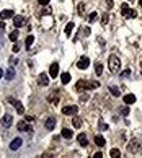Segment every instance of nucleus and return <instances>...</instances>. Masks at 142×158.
I'll use <instances>...</instances> for the list:
<instances>
[{"mask_svg": "<svg viewBox=\"0 0 142 158\" xmlns=\"http://www.w3.org/2000/svg\"><path fill=\"white\" fill-rule=\"evenodd\" d=\"M100 83L98 82H87V80H78L75 85V88L78 91H83V90H93V88H98Z\"/></svg>", "mask_w": 142, "mask_h": 158, "instance_id": "1", "label": "nucleus"}, {"mask_svg": "<svg viewBox=\"0 0 142 158\" xmlns=\"http://www.w3.org/2000/svg\"><path fill=\"white\" fill-rule=\"evenodd\" d=\"M108 69H110L111 73H118L119 69H121V61H119V57L110 56V59H108Z\"/></svg>", "mask_w": 142, "mask_h": 158, "instance_id": "2", "label": "nucleus"}, {"mask_svg": "<svg viewBox=\"0 0 142 158\" xmlns=\"http://www.w3.org/2000/svg\"><path fill=\"white\" fill-rule=\"evenodd\" d=\"M127 152L129 153H139L141 152V143L137 139H132L131 142L127 143Z\"/></svg>", "mask_w": 142, "mask_h": 158, "instance_id": "3", "label": "nucleus"}, {"mask_svg": "<svg viewBox=\"0 0 142 158\" xmlns=\"http://www.w3.org/2000/svg\"><path fill=\"white\" fill-rule=\"evenodd\" d=\"M121 11H122V16H124V18H136V15H137L136 10H131L127 3H122L121 5Z\"/></svg>", "mask_w": 142, "mask_h": 158, "instance_id": "4", "label": "nucleus"}, {"mask_svg": "<svg viewBox=\"0 0 142 158\" xmlns=\"http://www.w3.org/2000/svg\"><path fill=\"white\" fill-rule=\"evenodd\" d=\"M77 111H78V106H77V104H70V106H64L62 108V114H66V116L77 114Z\"/></svg>", "mask_w": 142, "mask_h": 158, "instance_id": "5", "label": "nucleus"}, {"mask_svg": "<svg viewBox=\"0 0 142 158\" xmlns=\"http://www.w3.org/2000/svg\"><path fill=\"white\" fill-rule=\"evenodd\" d=\"M8 101L15 106V109H16V112L18 114H23L25 112V108H23V104H21V101H18V100H13V98H8Z\"/></svg>", "mask_w": 142, "mask_h": 158, "instance_id": "6", "label": "nucleus"}, {"mask_svg": "<svg viewBox=\"0 0 142 158\" xmlns=\"http://www.w3.org/2000/svg\"><path fill=\"white\" fill-rule=\"evenodd\" d=\"M16 127H18V130H21V132H28V134H31V132H33V129H31V126H30V124L23 122V121L16 124Z\"/></svg>", "mask_w": 142, "mask_h": 158, "instance_id": "7", "label": "nucleus"}, {"mask_svg": "<svg viewBox=\"0 0 142 158\" xmlns=\"http://www.w3.org/2000/svg\"><path fill=\"white\" fill-rule=\"evenodd\" d=\"M88 65H90V59H88V57H82L80 61L77 62V67H78L80 70H85Z\"/></svg>", "mask_w": 142, "mask_h": 158, "instance_id": "8", "label": "nucleus"}, {"mask_svg": "<svg viewBox=\"0 0 142 158\" xmlns=\"http://www.w3.org/2000/svg\"><path fill=\"white\" fill-rule=\"evenodd\" d=\"M57 75H59V64H57V62H54V64L49 67V77L56 78Z\"/></svg>", "mask_w": 142, "mask_h": 158, "instance_id": "9", "label": "nucleus"}, {"mask_svg": "<svg viewBox=\"0 0 142 158\" xmlns=\"http://www.w3.org/2000/svg\"><path fill=\"white\" fill-rule=\"evenodd\" d=\"M21 143H23V140H21L20 137L13 139V140H11V143H10V150H13V152H15V150H18V148L21 147Z\"/></svg>", "mask_w": 142, "mask_h": 158, "instance_id": "10", "label": "nucleus"}, {"mask_svg": "<svg viewBox=\"0 0 142 158\" xmlns=\"http://www.w3.org/2000/svg\"><path fill=\"white\" fill-rule=\"evenodd\" d=\"M38 83H39L41 87H47L49 85V78H47V73H41L38 77Z\"/></svg>", "mask_w": 142, "mask_h": 158, "instance_id": "11", "label": "nucleus"}, {"mask_svg": "<svg viewBox=\"0 0 142 158\" xmlns=\"http://www.w3.org/2000/svg\"><path fill=\"white\" fill-rule=\"evenodd\" d=\"M23 23H25V18H23V16H13V26H15V28H21V26H23Z\"/></svg>", "mask_w": 142, "mask_h": 158, "instance_id": "12", "label": "nucleus"}, {"mask_svg": "<svg viewBox=\"0 0 142 158\" xmlns=\"http://www.w3.org/2000/svg\"><path fill=\"white\" fill-rule=\"evenodd\" d=\"M11 122H13V117H11L10 114H5V116L2 117V124H3L5 127H10Z\"/></svg>", "mask_w": 142, "mask_h": 158, "instance_id": "13", "label": "nucleus"}, {"mask_svg": "<svg viewBox=\"0 0 142 158\" xmlns=\"http://www.w3.org/2000/svg\"><path fill=\"white\" fill-rule=\"evenodd\" d=\"M77 140H78V143H80L82 147H87V145H88V139H87V135H85V134H78Z\"/></svg>", "mask_w": 142, "mask_h": 158, "instance_id": "14", "label": "nucleus"}, {"mask_svg": "<svg viewBox=\"0 0 142 158\" xmlns=\"http://www.w3.org/2000/svg\"><path fill=\"white\" fill-rule=\"evenodd\" d=\"M7 18H13V11L11 10H2V13H0V20H7Z\"/></svg>", "mask_w": 142, "mask_h": 158, "instance_id": "15", "label": "nucleus"}, {"mask_svg": "<svg viewBox=\"0 0 142 158\" xmlns=\"http://www.w3.org/2000/svg\"><path fill=\"white\" fill-rule=\"evenodd\" d=\"M54 126H56V119H54V117H47V121H46V129L52 130Z\"/></svg>", "mask_w": 142, "mask_h": 158, "instance_id": "16", "label": "nucleus"}, {"mask_svg": "<svg viewBox=\"0 0 142 158\" xmlns=\"http://www.w3.org/2000/svg\"><path fill=\"white\" fill-rule=\"evenodd\" d=\"M61 82L64 83V85H67V83L70 82V73H69V72H64V73H61Z\"/></svg>", "mask_w": 142, "mask_h": 158, "instance_id": "17", "label": "nucleus"}, {"mask_svg": "<svg viewBox=\"0 0 142 158\" xmlns=\"http://www.w3.org/2000/svg\"><path fill=\"white\" fill-rule=\"evenodd\" d=\"M95 143H97L98 147H105V145H106V140L103 139V135H97V137H95Z\"/></svg>", "mask_w": 142, "mask_h": 158, "instance_id": "18", "label": "nucleus"}, {"mask_svg": "<svg viewBox=\"0 0 142 158\" xmlns=\"http://www.w3.org/2000/svg\"><path fill=\"white\" fill-rule=\"evenodd\" d=\"M122 100H124L126 104H134V103H136V96H134V95H126Z\"/></svg>", "mask_w": 142, "mask_h": 158, "instance_id": "19", "label": "nucleus"}, {"mask_svg": "<svg viewBox=\"0 0 142 158\" xmlns=\"http://www.w3.org/2000/svg\"><path fill=\"white\" fill-rule=\"evenodd\" d=\"M61 135H62L64 139H72V135H74V134H72V130H70V129L64 127V129H62V132H61Z\"/></svg>", "mask_w": 142, "mask_h": 158, "instance_id": "20", "label": "nucleus"}, {"mask_svg": "<svg viewBox=\"0 0 142 158\" xmlns=\"http://www.w3.org/2000/svg\"><path fill=\"white\" fill-rule=\"evenodd\" d=\"M7 80H13V78H15V69H13V67H10V69H8V70H7Z\"/></svg>", "mask_w": 142, "mask_h": 158, "instance_id": "21", "label": "nucleus"}, {"mask_svg": "<svg viewBox=\"0 0 142 158\" xmlns=\"http://www.w3.org/2000/svg\"><path fill=\"white\" fill-rule=\"evenodd\" d=\"M110 155H111V158H121V152H119V148H111Z\"/></svg>", "mask_w": 142, "mask_h": 158, "instance_id": "22", "label": "nucleus"}, {"mask_svg": "<svg viewBox=\"0 0 142 158\" xmlns=\"http://www.w3.org/2000/svg\"><path fill=\"white\" fill-rule=\"evenodd\" d=\"M74 26H75V25H74L72 21H70V23H67V26H66V34H67V36H70V34H72V30H74Z\"/></svg>", "mask_w": 142, "mask_h": 158, "instance_id": "23", "label": "nucleus"}, {"mask_svg": "<svg viewBox=\"0 0 142 158\" xmlns=\"http://www.w3.org/2000/svg\"><path fill=\"white\" fill-rule=\"evenodd\" d=\"M33 42H34V36H28V38H26V41H25V44H26V47H31L33 46Z\"/></svg>", "mask_w": 142, "mask_h": 158, "instance_id": "24", "label": "nucleus"}, {"mask_svg": "<svg viewBox=\"0 0 142 158\" xmlns=\"http://www.w3.org/2000/svg\"><path fill=\"white\" fill-rule=\"evenodd\" d=\"M8 38H10V41L16 42V39H18V31H16V30H13V31L10 33V36H8Z\"/></svg>", "mask_w": 142, "mask_h": 158, "instance_id": "25", "label": "nucleus"}, {"mask_svg": "<svg viewBox=\"0 0 142 158\" xmlns=\"http://www.w3.org/2000/svg\"><path fill=\"white\" fill-rule=\"evenodd\" d=\"M95 72H97V75H101L103 73V65L98 62V64H95Z\"/></svg>", "mask_w": 142, "mask_h": 158, "instance_id": "26", "label": "nucleus"}, {"mask_svg": "<svg viewBox=\"0 0 142 158\" xmlns=\"http://www.w3.org/2000/svg\"><path fill=\"white\" fill-rule=\"evenodd\" d=\"M110 91H111V95H113V96H119V93H121L118 87H111V88H110Z\"/></svg>", "mask_w": 142, "mask_h": 158, "instance_id": "27", "label": "nucleus"}, {"mask_svg": "<svg viewBox=\"0 0 142 158\" xmlns=\"http://www.w3.org/2000/svg\"><path fill=\"white\" fill-rule=\"evenodd\" d=\"M47 101L49 103H57L59 101V96H57V95H49V96H47Z\"/></svg>", "mask_w": 142, "mask_h": 158, "instance_id": "28", "label": "nucleus"}, {"mask_svg": "<svg viewBox=\"0 0 142 158\" xmlns=\"http://www.w3.org/2000/svg\"><path fill=\"white\" fill-rule=\"evenodd\" d=\"M97 18H98V13H97V11H93V13H90V15H88V21H90V23H93Z\"/></svg>", "mask_w": 142, "mask_h": 158, "instance_id": "29", "label": "nucleus"}, {"mask_svg": "<svg viewBox=\"0 0 142 158\" xmlns=\"http://www.w3.org/2000/svg\"><path fill=\"white\" fill-rule=\"evenodd\" d=\"M74 126H75L77 129L82 126V119H80V117H74Z\"/></svg>", "mask_w": 142, "mask_h": 158, "instance_id": "30", "label": "nucleus"}, {"mask_svg": "<svg viewBox=\"0 0 142 158\" xmlns=\"http://www.w3.org/2000/svg\"><path fill=\"white\" fill-rule=\"evenodd\" d=\"M98 126H100V130H106V129H108V126L105 124L103 119H100V124H98Z\"/></svg>", "mask_w": 142, "mask_h": 158, "instance_id": "31", "label": "nucleus"}, {"mask_svg": "<svg viewBox=\"0 0 142 158\" xmlns=\"http://www.w3.org/2000/svg\"><path fill=\"white\" fill-rule=\"evenodd\" d=\"M8 62H10V65L13 67V65H16V64H18V59H16V57H13V56H11L10 59H8Z\"/></svg>", "mask_w": 142, "mask_h": 158, "instance_id": "32", "label": "nucleus"}, {"mask_svg": "<svg viewBox=\"0 0 142 158\" xmlns=\"http://www.w3.org/2000/svg\"><path fill=\"white\" fill-rule=\"evenodd\" d=\"M108 20H110V16H108V13H105V15L101 16V25L105 26V25L108 23Z\"/></svg>", "mask_w": 142, "mask_h": 158, "instance_id": "33", "label": "nucleus"}, {"mask_svg": "<svg viewBox=\"0 0 142 158\" xmlns=\"http://www.w3.org/2000/svg\"><path fill=\"white\" fill-rule=\"evenodd\" d=\"M129 75H131V70H129V69H127V70H124V72H121L122 78H126V77H129Z\"/></svg>", "mask_w": 142, "mask_h": 158, "instance_id": "34", "label": "nucleus"}, {"mask_svg": "<svg viewBox=\"0 0 142 158\" xmlns=\"http://www.w3.org/2000/svg\"><path fill=\"white\" fill-rule=\"evenodd\" d=\"M121 114H122V116H127V114H129V108L124 106V108L121 109Z\"/></svg>", "mask_w": 142, "mask_h": 158, "instance_id": "35", "label": "nucleus"}, {"mask_svg": "<svg viewBox=\"0 0 142 158\" xmlns=\"http://www.w3.org/2000/svg\"><path fill=\"white\" fill-rule=\"evenodd\" d=\"M18 51H20V44L15 42V44H13V52H18Z\"/></svg>", "mask_w": 142, "mask_h": 158, "instance_id": "36", "label": "nucleus"}, {"mask_svg": "<svg viewBox=\"0 0 142 158\" xmlns=\"http://www.w3.org/2000/svg\"><path fill=\"white\" fill-rule=\"evenodd\" d=\"M106 5L108 8H113V0H106Z\"/></svg>", "mask_w": 142, "mask_h": 158, "instance_id": "37", "label": "nucleus"}, {"mask_svg": "<svg viewBox=\"0 0 142 158\" xmlns=\"http://www.w3.org/2000/svg\"><path fill=\"white\" fill-rule=\"evenodd\" d=\"M38 2H39L41 5H47L49 3V0H38Z\"/></svg>", "mask_w": 142, "mask_h": 158, "instance_id": "38", "label": "nucleus"}, {"mask_svg": "<svg viewBox=\"0 0 142 158\" xmlns=\"http://www.w3.org/2000/svg\"><path fill=\"white\" fill-rule=\"evenodd\" d=\"M95 158H103V155H101V152H98V153H95Z\"/></svg>", "mask_w": 142, "mask_h": 158, "instance_id": "39", "label": "nucleus"}, {"mask_svg": "<svg viewBox=\"0 0 142 158\" xmlns=\"http://www.w3.org/2000/svg\"><path fill=\"white\" fill-rule=\"evenodd\" d=\"M25 119H26V121H30V122H31V121H33V119H34V117H33V116H26Z\"/></svg>", "mask_w": 142, "mask_h": 158, "instance_id": "40", "label": "nucleus"}, {"mask_svg": "<svg viewBox=\"0 0 142 158\" xmlns=\"http://www.w3.org/2000/svg\"><path fill=\"white\" fill-rule=\"evenodd\" d=\"M2 75H3V72H2V69H0V78H2Z\"/></svg>", "mask_w": 142, "mask_h": 158, "instance_id": "41", "label": "nucleus"}, {"mask_svg": "<svg viewBox=\"0 0 142 158\" xmlns=\"http://www.w3.org/2000/svg\"><path fill=\"white\" fill-rule=\"evenodd\" d=\"M139 3H141V7H142V0H139Z\"/></svg>", "mask_w": 142, "mask_h": 158, "instance_id": "42", "label": "nucleus"}, {"mask_svg": "<svg viewBox=\"0 0 142 158\" xmlns=\"http://www.w3.org/2000/svg\"><path fill=\"white\" fill-rule=\"evenodd\" d=\"M141 72H142V64H141Z\"/></svg>", "mask_w": 142, "mask_h": 158, "instance_id": "43", "label": "nucleus"}]
</instances>
